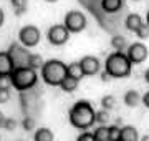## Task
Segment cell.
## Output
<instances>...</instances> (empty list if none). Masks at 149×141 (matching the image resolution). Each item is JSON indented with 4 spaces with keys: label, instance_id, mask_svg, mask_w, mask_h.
Instances as JSON below:
<instances>
[{
    "label": "cell",
    "instance_id": "cell-10",
    "mask_svg": "<svg viewBox=\"0 0 149 141\" xmlns=\"http://www.w3.org/2000/svg\"><path fill=\"white\" fill-rule=\"evenodd\" d=\"M80 65L83 68V73L85 76H95L100 73L101 70V63H100V60L93 57V55H88V57H83L80 60Z\"/></svg>",
    "mask_w": 149,
    "mask_h": 141
},
{
    "label": "cell",
    "instance_id": "cell-1",
    "mask_svg": "<svg viewBox=\"0 0 149 141\" xmlns=\"http://www.w3.org/2000/svg\"><path fill=\"white\" fill-rule=\"evenodd\" d=\"M68 119H70V123H71V126H74L76 130L86 131L96 123V111L90 101L80 100V101H76L70 108Z\"/></svg>",
    "mask_w": 149,
    "mask_h": 141
},
{
    "label": "cell",
    "instance_id": "cell-20",
    "mask_svg": "<svg viewBox=\"0 0 149 141\" xmlns=\"http://www.w3.org/2000/svg\"><path fill=\"white\" fill-rule=\"evenodd\" d=\"M93 135H95L96 141H109V126L100 125L95 131H93Z\"/></svg>",
    "mask_w": 149,
    "mask_h": 141
},
{
    "label": "cell",
    "instance_id": "cell-11",
    "mask_svg": "<svg viewBox=\"0 0 149 141\" xmlns=\"http://www.w3.org/2000/svg\"><path fill=\"white\" fill-rule=\"evenodd\" d=\"M124 25H126V28H128L129 32L136 33L139 28L144 25L143 17L139 15V13H129V15L126 17V20H124Z\"/></svg>",
    "mask_w": 149,
    "mask_h": 141
},
{
    "label": "cell",
    "instance_id": "cell-14",
    "mask_svg": "<svg viewBox=\"0 0 149 141\" xmlns=\"http://www.w3.org/2000/svg\"><path fill=\"white\" fill-rule=\"evenodd\" d=\"M141 101H143V96H141V93L136 91V90H129V91L124 95V105L129 106V108H136Z\"/></svg>",
    "mask_w": 149,
    "mask_h": 141
},
{
    "label": "cell",
    "instance_id": "cell-9",
    "mask_svg": "<svg viewBox=\"0 0 149 141\" xmlns=\"http://www.w3.org/2000/svg\"><path fill=\"white\" fill-rule=\"evenodd\" d=\"M126 55H128L129 61H131L133 65H139V63H143L144 60L148 58V48H146V45L141 43V42H134V43H131L128 47Z\"/></svg>",
    "mask_w": 149,
    "mask_h": 141
},
{
    "label": "cell",
    "instance_id": "cell-2",
    "mask_svg": "<svg viewBox=\"0 0 149 141\" xmlns=\"http://www.w3.org/2000/svg\"><path fill=\"white\" fill-rule=\"evenodd\" d=\"M131 68H133V63L129 61L128 55L124 52H114L108 55L104 63V70L111 75V78H126L131 75Z\"/></svg>",
    "mask_w": 149,
    "mask_h": 141
},
{
    "label": "cell",
    "instance_id": "cell-3",
    "mask_svg": "<svg viewBox=\"0 0 149 141\" xmlns=\"http://www.w3.org/2000/svg\"><path fill=\"white\" fill-rule=\"evenodd\" d=\"M42 80L50 87H60L61 82L66 78V65L61 60H48L42 66Z\"/></svg>",
    "mask_w": 149,
    "mask_h": 141
},
{
    "label": "cell",
    "instance_id": "cell-38",
    "mask_svg": "<svg viewBox=\"0 0 149 141\" xmlns=\"http://www.w3.org/2000/svg\"><path fill=\"white\" fill-rule=\"evenodd\" d=\"M146 23L149 25V10H148V13H146Z\"/></svg>",
    "mask_w": 149,
    "mask_h": 141
},
{
    "label": "cell",
    "instance_id": "cell-25",
    "mask_svg": "<svg viewBox=\"0 0 149 141\" xmlns=\"http://www.w3.org/2000/svg\"><path fill=\"white\" fill-rule=\"evenodd\" d=\"M35 126H37V123H35V119L32 116H25V118L22 119V128L25 131H33Z\"/></svg>",
    "mask_w": 149,
    "mask_h": 141
},
{
    "label": "cell",
    "instance_id": "cell-40",
    "mask_svg": "<svg viewBox=\"0 0 149 141\" xmlns=\"http://www.w3.org/2000/svg\"><path fill=\"white\" fill-rule=\"evenodd\" d=\"M133 2H139V0H133Z\"/></svg>",
    "mask_w": 149,
    "mask_h": 141
},
{
    "label": "cell",
    "instance_id": "cell-15",
    "mask_svg": "<svg viewBox=\"0 0 149 141\" xmlns=\"http://www.w3.org/2000/svg\"><path fill=\"white\" fill-rule=\"evenodd\" d=\"M101 7L108 13H116V12L121 10L123 0H101Z\"/></svg>",
    "mask_w": 149,
    "mask_h": 141
},
{
    "label": "cell",
    "instance_id": "cell-12",
    "mask_svg": "<svg viewBox=\"0 0 149 141\" xmlns=\"http://www.w3.org/2000/svg\"><path fill=\"white\" fill-rule=\"evenodd\" d=\"M119 141H139V133L134 126L124 125L121 128V138Z\"/></svg>",
    "mask_w": 149,
    "mask_h": 141
},
{
    "label": "cell",
    "instance_id": "cell-32",
    "mask_svg": "<svg viewBox=\"0 0 149 141\" xmlns=\"http://www.w3.org/2000/svg\"><path fill=\"white\" fill-rule=\"evenodd\" d=\"M101 80H103V82H109V80H111V75H109V73L104 70V71L101 73Z\"/></svg>",
    "mask_w": 149,
    "mask_h": 141
},
{
    "label": "cell",
    "instance_id": "cell-31",
    "mask_svg": "<svg viewBox=\"0 0 149 141\" xmlns=\"http://www.w3.org/2000/svg\"><path fill=\"white\" fill-rule=\"evenodd\" d=\"M10 100V90H0V103H7Z\"/></svg>",
    "mask_w": 149,
    "mask_h": 141
},
{
    "label": "cell",
    "instance_id": "cell-28",
    "mask_svg": "<svg viewBox=\"0 0 149 141\" xmlns=\"http://www.w3.org/2000/svg\"><path fill=\"white\" fill-rule=\"evenodd\" d=\"M136 35H138V38H141V40H146V38H149V25H148V23H144L143 27H141L138 32H136Z\"/></svg>",
    "mask_w": 149,
    "mask_h": 141
},
{
    "label": "cell",
    "instance_id": "cell-21",
    "mask_svg": "<svg viewBox=\"0 0 149 141\" xmlns=\"http://www.w3.org/2000/svg\"><path fill=\"white\" fill-rule=\"evenodd\" d=\"M43 65H45V61H43V58L40 55H37V53L30 55V60H28V66L30 68H33V70H42Z\"/></svg>",
    "mask_w": 149,
    "mask_h": 141
},
{
    "label": "cell",
    "instance_id": "cell-19",
    "mask_svg": "<svg viewBox=\"0 0 149 141\" xmlns=\"http://www.w3.org/2000/svg\"><path fill=\"white\" fill-rule=\"evenodd\" d=\"M111 45L113 48L116 50V52H124V50H128V42H126V38L123 37V35H114L111 38Z\"/></svg>",
    "mask_w": 149,
    "mask_h": 141
},
{
    "label": "cell",
    "instance_id": "cell-23",
    "mask_svg": "<svg viewBox=\"0 0 149 141\" xmlns=\"http://www.w3.org/2000/svg\"><path fill=\"white\" fill-rule=\"evenodd\" d=\"M101 106L103 110H113L114 106H116V98L113 96V95H106V96H103L101 98Z\"/></svg>",
    "mask_w": 149,
    "mask_h": 141
},
{
    "label": "cell",
    "instance_id": "cell-26",
    "mask_svg": "<svg viewBox=\"0 0 149 141\" xmlns=\"http://www.w3.org/2000/svg\"><path fill=\"white\" fill-rule=\"evenodd\" d=\"M121 138V128L116 125L109 126V141H119Z\"/></svg>",
    "mask_w": 149,
    "mask_h": 141
},
{
    "label": "cell",
    "instance_id": "cell-36",
    "mask_svg": "<svg viewBox=\"0 0 149 141\" xmlns=\"http://www.w3.org/2000/svg\"><path fill=\"white\" fill-rule=\"evenodd\" d=\"M144 80H146V82L149 83V68L146 70V73H144Z\"/></svg>",
    "mask_w": 149,
    "mask_h": 141
},
{
    "label": "cell",
    "instance_id": "cell-39",
    "mask_svg": "<svg viewBox=\"0 0 149 141\" xmlns=\"http://www.w3.org/2000/svg\"><path fill=\"white\" fill-rule=\"evenodd\" d=\"M45 2H48V3H55V2H58V0H45Z\"/></svg>",
    "mask_w": 149,
    "mask_h": 141
},
{
    "label": "cell",
    "instance_id": "cell-24",
    "mask_svg": "<svg viewBox=\"0 0 149 141\" xmlns=\"http://www.w3.org/2000/svg\"><path fill=\"white\" fill-rule=\"evenodd\" d=\"M10 3L13 7V10H15V15H22L27 10V2L25 0H10Z\"/></svg>",
    "mask_w": 149,
    "mask_h": 141
},
{
    "label": "cell",
    "instance_id": "cell-22",
    "mask_svg": "<svg viewBox=\"0 0 149 141\" xmlns=\"http://www.w3.org/2000/svg\"><path fill=\"white\" fill-rule=\"evenodd\" d=\"M109 111L108 110H100V111H96V123L98 125H104L108 126V123H109Z\"/></svg>",
    "mask_w": 149,
    "mask_h": 141
},
{
    "label": "cell",
    "instance_id": "cell-6",
    "mask_svg": "<svg viewBox=\"0 0 149 141\" xmlns=\"http://www.w3.org/2000/svg\"><path fill=\"white\" fill-rule=\"evenodd\" d=\"M63 25L68 28L70 33H80L86 28V17L80 10H71L65 15Z\"/></svg>",
    "mask_w": 149,
    "mask_h": 141
},
{
    "label": "cell",
    "instance_id": "cell-33",
    "mask_svg": "<svg viewBox=\"0 0 149 141\" xmlns=\"http://www.w3.org/2000/svg\"><path fill=\"white\" fill-rule=\"evenodd\" d=\"M143 103H144V106H146V108H149V91L143 96Z\"/></svg>",
    "mask_w": 149,
    "mask_h": 141
},
{
    "label": "cell",
    "instance_id": "cell-18",
    "mask_svg": "<svg viewBox=\"0 0 149 141\" xmlns=\"http://www.w3.org/2000/svg\"><path fill=\"white\" fill-rule=\"evenodd\" d=\"M78 83H80V80H76V78H73V76H68V75H66V78L61 82L60 88H61L63 91H66V93H73L74 90L78 88Z\"/></svg>",
    "mask_w": 149,
    "mask_h": 141
},
{
    "label": "cell",
    "instance_id": "cell-16",
    "mask_svg": "<svg viewBox=\"0 0 149 141\" xmlns=\"http://www.w3.org/2000/svg\"><path fill=\"white\" fill-rule=\"evenodd\" d=\"M55 135L50 128H38L33 135V141H53Z\"/></svg>",
    "mask_w": 149,
    "mask_h": 141
},
{
    "label": "cell",
    "instance_id": "cell-13",
    "mask_svg": "<svg viewBox=\"0 0 149 141\" xmlns=\"http://www.w3.org/2000/svg\"><path fill=\"white\" fill-rule=\"evenodd\" d=\"M12 71H13V65L8 57V52H0V75H10Z\"/></svg>",
    "mask_w": 149,
    "mask_h": 141
},
{
    "label": "cell",
    "instance_id": "cell-27",
    "mask_svg": "<svg viewBox=\"0 0 149 141\" xmlns=\"http://www.w3.org/2000/svg\"><path fill=\"white\" fill-rule=\"evenodd\" d=\"M12 87V76L10 75H0V90H10Z\"/></svg>",
    "mask_w": 149,
    "mask_h": 141
},
{
    "label": "cell",
    "instance_id": "cell-29",
    "mask_svg": "<svg viewBox=\"0 0 149 141\" xmlns=\"http://www.w3.org/2000/svg\"><path fill=\"white\" fill-rule=\"evenodd\" d=\"M76 141H96V140H95V135H93V133H90V131H83V133L76 138Z\"/></svg>",
    "mask_w": 149,
    "mask_h": 141
},
{
    "label": "cell",
    "instance_id": "cell-4",
    "mask_svg": "<svg viewBox=\"0 0 149 141\" xmlns=\"http://www.w3.org/2000/svg\"><path fill=\"white\" fill-rule=\"evenodd\" d=\"M12 76V87L17 91H27L30 88H33L38 82V73L37 70H33L30 66H22V68H15L10 73Z\"/></svg>",
    "mask_w": 149,
    "mask_h": 141
},
{
    "label": "cell",
    "instance_id": "cell-7",
    "mask_svg": "<svg viewBox=\"0 0 149 141\" xmlns=\"http://www.w3.org/2000/svg\"><path fill=\"white\" fill-rule=\"evenodd\" d=\"M40 37H42V33H40V30L35 25H25L18 32V42L23 47H27V48L37 47L38 42H40Z\"/></svg>",
    "mask_w": 149,
    "mask_h": 141
},
{
    "label": "cell",
    "instance_id": "cell-17",
    "mask_svg": "<svg viewBox=\"0 0 149 141\" xmlns=\"http://www.w3.org/2000/svg\"><path fill=\"white\" fill-rule=\"evenodd\" d=\"M66 73H68V76H73V78H76V80H81V78L85 76L80 61H71L70 65H66Z\"/></svg>",
    "mask_w": 149,
    "mask_h": 141
},
{
    "label": "cell",
    "instance_id": "cell-30",
    "mask_svg": "<svg viewBox=\"0 0 149 141\" xmlns=\"http://www.w3.org/2000/svg\"><path fill=\"white\" fill-rule=\"evenodd\" d=\"M3 128H5L7 131H13L17 128V121L13 118H7L5 123H3Z\"/></svg>",
    "mask_w": 149,
    "mask_h": 141
},
{
    "label": "cell",
    "instance_id": "cell-34",
    "mask_svg": "<svg viewBox=\"0 0 149 141\" xmlns=\"http://www.w3.org/2000/svg\"><path fill=\"white\" fill-rule=\"evenodd\" d=\"M3 20H5V13H3V10L0 8V27L3 25Z\"/></svg>",
    "mask_w": 149,
    "mask_h": 141
},
{
    "label": "cell",
    "instance_id": "cell-37",
    "mask_svg": "<svg viewBox=\"0 0 149 141\" xmlns=\"http://www.w3.org/2000/svg\"><path fill=\"white\" fill-rule=\"evenodd\" d=\"M139 141H149V135H144L143 138H139Z\"/></svg>",
    "mask_w": 149,
    "mask_h": 141
},
{
    "label": "cell",
    "instance_id": "cell-8",
    "mask_svg": "<svg viewBox=\"0 0 149 141\" xmlns=\"http://www.w3.org/2000/svg\"><path fill=\"white\" fill-rule=\"evenodd\" d=\"M47 37H48V42L53 47H61L70 40V32L65 25H53V27L48 28Z\"/></svg>",
    "mask_w": 149,
    "mask_h": 141
},
{
    "label": "cell",
    "instance_id": "cell-5",
    "mask_svg": "<svg viewBox=\"0 0 149 141\" xmlns=\"http://www.w3.org/2000/svg\"><path fill=\"white\" fill-rule=\"evenodd\" d=\"M8 57L12 60V65H13V70L15 68H22V66H28V60H30V52L27 50V47L18 42V43H12L8 47Z\"/></svg>",
    "mask_w": 149,
    "mask_h": 141
},
{
    "label": "cell",
    "instance_id": "cell-35",
    "mask_svg": "<svg viewBox=\"0 0 149 141\" xmlns=\"http://www.w3.org/2000/svg\"><path fill=\"white\" fill-rule=\"evenodd\" d=\"M5 114L2 113V111H0V126H2V128H3V123H5Z\"/></svg>",
    "mask_w": 149,
    "mask_h": 141
}]
</instances>
